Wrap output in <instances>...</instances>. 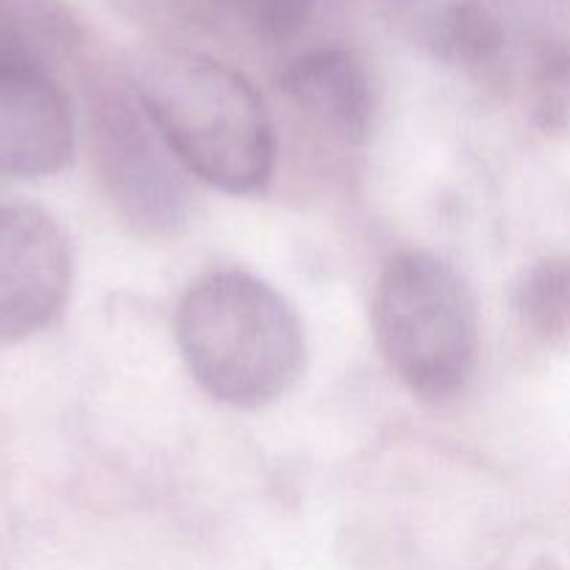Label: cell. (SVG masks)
<instances>
[{"mask_svg":"<svg viewBox=\"0 0 570 570\" xmlns=\"http://www.w3.org/2000/svg\"><path fill=\"white\" fill-rule=\"evenodd\" d=\"M83 45L65 0H0V70L56 81Z\"/></svg>","mask_w":570,"mask_h":570,"instance_id":"ba28073f","label":"cell"},{"mask_svg":"<svg viewBox=\"0 0 570 570\" xmlns=\"http://www.w3.org/2000/svg\"><path fill=\"white\" fill-rule=\"evenodd\" d=\"M379 3L384 6V11H387L404 31H410L415 39H421L423 31H426L440 14H445L449 9L460 6L462 0H379Z\"/></svg>","mask_w":570,"mask_h":570,"instance_id":"5bb4252c","label":"cell"},{"mask_svg":"<svg viewBox=\"0 0 570 570\" xmlns=\"http://www.w3.org/2000/svg\"><path fill=\"white\" fill-rule=\"evenodd\" d=\"M176 340L195 382L237 410L276 404L306 365L293 306L245 271L198 278L178 304Z\"/></svg>","mask_w":570,"mask_h":570,"instance_id":"7a4b0ae2","label":"cell"},{"mask_svg":"<svg viewBox=\"0 0 570 570\" xmlns=\"http://www.w3.org/2000/svg\"><path fill=\"white\" fill-rule=\"evenodd\" d=\"M76 156V120L56 81L0 70V178H45Z\"/></svg>","mask_w":570,"mask_h":570,"instance_id":"8992f818","label":"cell"},{"mask_svg":"<svg viewBox=\"0 0 570 570\" xmlns=\"http://www.w3.org/2000/svg\"><path fill=\"white\" fill-rule=\"evenodd\" d=\"M317 0H226L223 22H234L262 45H284L306 31Z\"/></svg>","mask_w":570,"mask_h":570,"instance_id":"8fae6325","label":"cell"},{"mask_svg":"<svg viewBox=\"0 0 570 570\" xmlns=\"http://www.w3.org/2000/svg\"><path fill=\"white\" fill-rule=\"evenodd\" d=\"M532 111L534 122L543 131H566L568 128V87H570V67H568V50L566 45L543 50L538 56V67H534L532 81Z\"/></svg>","mask_w":570,"mask_h":570,"instance_id":"4fadbf2b","label":"cell"},{"mask_svg":"<svg viewBox=\"0 0 570 570\" xmlns=\"http://www.w3.org/2000/svg\"><path fill=\"white\" fill-rule=\"evenodd\" d=\"M440 61L465 70H488L507 53V26L484 0H462L440 14L417 39Z\"/></svg>","mask_w":570,"mask_h":570,"instance_id":"9c48e42d","label":"cell"},{"mask_svg":"<svg viewBox=\"0 0 570 570\" xmlns=\"http://www.w3.org/2000/svg\"><path fill=\"white\" fill-rule=\"evenodd\" d=\"M512 309L521 326L546 345H566L570 332V267L546 256L523 267L512 284Z\"/></svg>","mask_w":570,"mask_h":570,"instance_id":"30bf717a","label":"cell"},{"mask_svg":"<svg viewBox=\"0 0 570 570\" xmlns=\"http://www.w3.org/2000/svg\"><path fill=\"white\" fill-rule=\"evenodd\" d=\"M282 92L323 134L345 145L365 142L376 115L371 72L348 48L326 45L284 67Z\"/></svg>","mask_w":570,"mask_h":570,"instance_id":"52a82bcc","label":"cell"},{"mask_svg":"<svg viewBox=\"0 0 570 570\" xmlns=\"http://www.w3.org/2000/svg\"><path fill=\"white\" fill-rule=\"evenodd\" d=\"M122 17L159 31H195L223 22L226 0H106Z\"/></svg>","mask_w":570,"mask_h":570,"instance_id":"7c38bea8","label":"cell"},{"mask_svg":"<svg viewBox=\"0 0 570 570\" xmlns=\"http://www.w3.org/2000/svg\"><path fill=\"white\" fill-rule=\"evenodd\" d=\"M126 78L187 176L228 195L267 187L276 134L243 72L195 50L154 48L134 59Z\"/></svg>","mask_w":570,"mask_h":570,"instance_id":"6da1fadb","label":"cell"},{"mask_svg":"<svg viewBox=\"0 0 570 570\" xmlns=\"http://www.w3.org/2000/svg\"><path fill=\"white\" fill-rule=\"evenodd\" d=\"M373 332L415 399L438 404L465 390L479 354V315L449 262L426 250L390 259L373 295Z\"/></svg>","mask_w":570,"mask_h":570,"instance_id":"3957f363","label":"cell"},{"mask_svg":"<svg viewBox=\"0 0 570 570\" xmlns=\"http://www.w3.org/2000/svg\"><path fill=\"white\" fill-rule=\"evenodd\" d=\"M70 284V245L53 217L31 204H0V345L48 328Z\"/></svg>","mask_w":570,"mask_h":570,"instance_id":"5b68a950","label":"cell"},{"mask_svg":"<svg viewBox=\"0 0 570 570\" xmlns=\"http://www.w3.org/2000/svg\"><path fill=\"white\" fill-rule=\"evenodd\" d=\"M87 137L95 170L117 215L142 237H170L187 226L193 187L120 72L87 83Z\"/></svg>","mask_w":570,"mask_h":570,"instance_id":"277c9868","label":"cell"}]
</instances>
